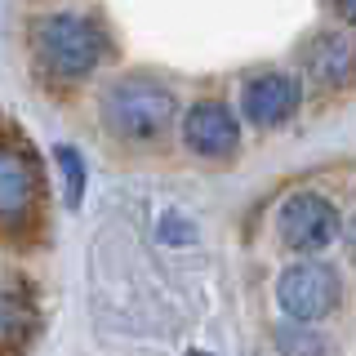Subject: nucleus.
Listing matches in <instances>:
<instances>
[{
	"label": "nucleus",
	"instance_id": "nucleus-1",
	"mask_svg": "<svg viewBox=\"0 0 356 356\" xmlns=\"http://www.w3.org/2000/svg\"><path fill=\"white\" fill-rule=\"evenodd\" d=\"M178 98L156 76H120L103 94V120L125 143H152L174 125Z\"/></svg>",
	"mask_w": 356,
	"mask_h": 356
},
{
	"label": "nucleus",
	"instance_id": "nucleus-2",
	"mask_svg": "<svg viewBox=\"0 0 356 356\" xmlns=\"http://www.w3.org/2000/svg\"><path fill=\"white\" fill-rule=\"evenodd\" d=\"M31 44L40 67L58 81H81L107 54V36L89 14H44L31 27Z\"/></svg>",
	"mask_w": 356,
	"mask_h": 356
},
{
	"label": "nucleus",
	"instance_id": "nucleus-3",
	"mask_svg": "<svg viewBox=\"0 0 356 356\" xmlns=\"http://www.w3.org/2000/svg\"><path fill=\"white\" fill-rule=\"evenodd\" d=\"M339 298H343V281L321 259H303V263L285 267L281 281H276V303L294 321H325L339 307Z\"/></svg>",
	"mask_w": 356,
	"mask_h": 356
},
{
	"label": "nucleus",
	"instance_id": "nucleus-4",
	"mask_svg": "<svg viewBox=\"0 0 356 356\" xmlns=\"http://www.w3.org/2000/svg\"><path fill=\"white\" fill-rule=\"evenodd\" d=\"M276 227H281V241H285L294 254H321L325 245L339 241L343 218H339V209H334L330 196H321V192H298V196H289L285 205H281Z\"/></svg>",
	"mask_w": 356,
	"mask_h": 356
},
{
	"label": "nucleus",
	"instance_id": "nucleus-5",
	"mask_svg": "<svg viewBox=\"0 0 356 356\" xmlns=\"http://www.w3.org/2000/svg\"><path fill=\"white\" fill-rule=\"evenodd\" d=\"M183 143L187 152L200 156V161H227L241 147V120L236 111H227L222 103L205 98L183 116Z\"/></svg>",
	"mask_w": 356,
	"mask_h": 356
},
{
	"label": "nucleus",
	"instance_id": "nucleus-6",
	"mask_svg": "<svg viewBox=\"0 0 356 356\" xmlns=\"http://www.w3.org/2000/svg\"><path fill=\"white\" fill-rule=\"evenodd\" d=\"M36 205H40V170L18 143H9L0 152V214H5V227L18 232L36 214Z\"/></svg>",
	"mask_w": 356,
	"mask_h": 356
},
{
	"label": "nucleus",
	"instance_id": "nucleus-7",
	"mask_svg": "<svg viewBox=\"0 0 356 356\" xmlns=\"http://www.w3.org/2000/svg\"><path fill=\"white\" fill-rule=\"evenodd\" d=\"M298 103H303V85H298V76H285V72H259L241 94L245 120L259 129L285 125L298 111Z\"/></svg>",
	"mask_w": 356,
	"mask_h": 356
},
{
	"label": "nucleus",
	"instance_id": "nucleus-8",
	"mask_svg": "<svg viewBox=\"0 0 356 356\" xmlns=\"http://www.w3.org/2000/svg\"><path fill=\"white\" fill-rule=\"evenodd\" d=\"M303 63L312 72V81L325 85V89H343L356 76V49L348 36H339V31H321V36H312L303 44Z\"/></svg>",
	"mask_w": 356,
	"mask_h": 356
},
{
	"label": "nucleus",
	"instance_id": "nucleus-9",
	"mask_svg": "<svg viewBox=\"0 0 356 356\" xmlns=\"http://www.w3.org/2000/svg\"><path fill=\"white\" fill-rule=\"evenodd\" d=\"M36 307H31V298L18 294V285L5 289V303H0V339H5V356H22L31 339H36Z\"/></svg>",
	"mask_w": 356,
	"mask_h": 356
},
{
	"label": "nucleus",
	"instance_id": "nucleus-10",
	"mask_svg": "<svg viewBox=\"0 0 356 356\" xmlns=\"http://www.w3.org/2000/svg\"><path fill=\"white\" fill-rule=\"evenodd\" d=\"M54 165H58V174H63V200L76 209L85 200V161H81V152L58 143V147H54Z\"/></svg>",
	"mask_w": 356,
	"mask_h": 356
},
{
	"label": "nucleus",
	"instance_id": "nucleus-11",
	"mask_svg": "<svg viewBox=\"0 0 356 356\" xmlns=\"http://www.w3.org/2000/svg\"><path fill=\"white\" fill-rule=\"evenodd\" d=\"M276 348L285 356H325V339L307 325H281L276 330Z\"/></svg>",
	"mask_w": 356,
	"mask_h": 356
},
{
	"label": "nucleus",
	"instance_id": "nucleus-12",
	"mask_svg": "<svg viewBox=\"0 0 356 356\" xmlns=\"http://www.w3.org/2000/svg\"><path fill=\"white\" fill-rule=\"evenodd\" d=\"M161 236H165V241H192L196 232H192V227H183V222H165V232H161Z\"/></svg>",
	"mask_w": 356,
	"mask_h": 356
},
{
	"label": "nucleus",
	"instance_id": "nucleus-13",
	"mask_svg": "<svg viewBox=\"0 0 356 356\" xmlns=\"http://www.w3.org/2000/svg\"><path fill=\"white\" fill-rule=\"evenodd\" d=\"M334 9H339L343 22H352V27H356V0H334Z\"/></svg>",
	"mask_w": 356,
	"mask_h": 356
},
{
	"label": "nucleus",
	"instance_id": "nucleus-14",
	"mask_svg": "<svg viewBox=\"0 0 356 356\" xmlns=\"http://www.w3.org/2000/svg\"><path fill=\"white\" fill-rule=\"evenodd\" d=\"M348 250H352V254H356V218H352V222H348Z\"/></svg>",
	"mask_w": 356,
	"mask_h": 356
}]
</instances>
